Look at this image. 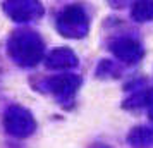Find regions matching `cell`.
<instances>
[{"label": "cell", "instance_id": "7", "mask_svg": "<svg viewBox=\"0 0 153 148\" xmlns=\"http://www.w3.org/2000/svg\"><path fill=\"white\" fill-rule=\"evenodd\" d=\"M76 65H77V57L69 48H55L47 57V67L48 69L64 71V69L76 67Z\"/></svg>", "mask_w": 153, "mask_h": 148}, {"label": "cell", "instance_id": "3", "mask_svg": "<svg viewBox=\"0 0 153 148\" xmlns=\"http://www.w3.org/2000/svg\"><path fill=\"white\" fill-rule=\"evenodd\" d=\"M4 124H5L7 133L16 136V138H26L29 134H33V131L36 129L35 117L31 115L28 109H24L21 105L9 107L5 112Z\"/></svg>", "mask_w": 153, "mask_h": 148}, {"label": "cell", "instance_id": "2", "mask_svg": "<svg viewBox=\"0 0 153 148\" xmlns=\"http://www.w3.org/2000/svg\"><path fill=\"white\" fill-rule=\"evenodd\" d=\"M57 29L67 38H83L90 29V21L83 7L69 5L57 19Z\"/></svg>", "mask_w": 153, "mask_h": 148}, {"label": "cell", "instance_id": "11", "mask_svg": "<svg viewBox=\"0 0 153 148\" xmlns=\"http://www.w3.org/2000/svg\"><path fill=\"white\" fill-rule=\"evenodd\" d=\"M148 115H150V119L153 120V105L150 107V109H148Z\"/></svg>", "mask_w": 153, "mask_h": 148}, {"label": "cell", "instance_id": "1", "mask_svg": "<svg viewBox=\"0 0 153 148\" xmlns=\"http://www.w3.org/2000/svg\"><path fill=\"white\" fill-rule=\"evenodd\" d=\"M9 55L22 67L36 65L43 57V42L40 35L29 29L12 33L9 38Z\"/></svg>", "mask_w": 153, "mask_h": 148}, {"label": "cell", "instance_id": "8", "mask_svg": "<svg viewBox=\"0 0 153 148\" xmlns=\"http://www.w3.org/2000/svg\"><path fill=\"white\" fill-rule=\"evenodd\" d=\"M127 141L131 143L134 148H148L153 145V129L146 126H139L134 127L129 136H127Z\"/></svg>", "mask_w": 153, "mask_h": 148}, {"label": "cell", "instance_id": "10", "mask_svg": "<svg viewBox=\"0 0 153 148\" xmlns=\"http://www.w3.org/2000/svg\"><path fill=\"white\" fill-rule=\"evenodd\" d=\"M131 16L138 22L153 21V2H136L132 5Z\"/></svg>", "mask_w": 153, "mask_h": 148}, {"label": "cell", "instance_id": "4", "mask_svg": "<svg viewBox=\"0 0 153 148\" xmlns=\"http://www.w3.org/2000/svg\"><path fill=\"white\" fill-rule=\"evenodd\" d=\"M4 10L5 14L17 22H28L33 19L42 17L43 7L40 2L35 0H12V2H4Z\"/></svg>", "mask_w": 153, "mask_h": 148}, {"label": "cell", "instance_id": "5", "mask_svg": "<svg viewBox=\"0 0 153 148\" xmlns=\"http://www.w3.org/2000/svg\"><path fill=\"white\" fill-rule=\"evenodd\" d=\"M79 85H81V78L76 76V74H60V76H53L47 81L48 90L59 100L72 98L76 95Z\"/></svg>", "mask_w": 153, "mask_h": 148}, {"label": "cell", "instance_id": "6", "mask_svg": "<svg viewBox=\"0 0 153 148\" xmlns=\"http://www.w3.org/2000/svg\"><path fill=\"white\" fill-rule=\"evenodd\" d=\"M112 52L120 62L124 64H136L143 57V48L136 40L132 38H120L112 43Z\"/></svg>", "mask_w": 153, "mask_h": 148}, {"label": "cell", "instance_id": "9", "mask_svg": "<svg viewBox=\"0 0 153 148\" xmlns=\"http://www.w3.org/2000/svg\"><path fill=\"white\" fill-rule=\"evenodd\" d=\"M145 105H150V107L153 105V88H145V90L132 93L131 97L122 103L124 109H139V107H145Z\"/></svg>", "mask_w": 153, "mask_h": 148}]
</instances>
